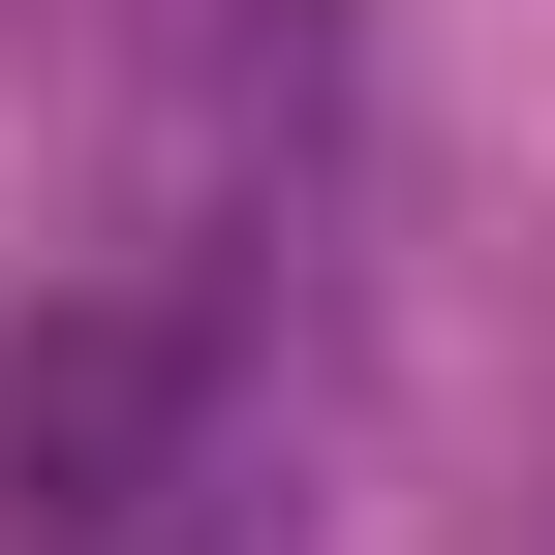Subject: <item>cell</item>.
I'll return each mask as SVG.
<instances>
[{
	"mask_svg": "<svg viewBox=\"0 0 555 555\" xmlns=\"http://www.w3.org/2000/svg\"><path fill=\"white\" fill-rule=\"evenodd\" d=\"M0 555H278V371L185 278H93L0 339Z\"/></svg>",
	"mask_w": 555,
	"mask_h": 555,
	"instance_id": "6da1fadb",
	"label": "cell"
}]
</instances>
